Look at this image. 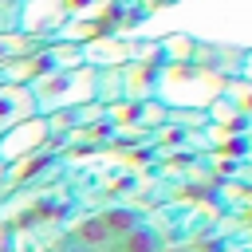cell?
Masks as SVG:
<instances>
[{"label":"cell","mask_w":252,"mask_h":252,"mask_svg":"<svg viewBox=\"0 0 252 252\" xmlns=\"http://www.w3.org/2000/svg\"><path fill=\"white\" fill-rule=\"evenodd\" d=\"M32 114H35V91H28V87H4L0 91V134L28 122Z\"/></svg>","instance_id":"1"},{"label":"cell","mask_w":252,"mask_h":252,"mask_svg":"<svg viewBox=\"0 0 252 252\" xmlns=\"http://www.w3.org/2000/svg\"><path fill=\"white\" fill-rule=\"evenodd\" d=\"M51 252H94V248H87L83 240H75L71 232H63V236L55 240V248H51Z\"/></svg>","instance_id":"5"},{"label":"cell","mask_w":252,"mask_h":252,"mask_svg":"<svg viewBox=\"0 0 252 252\" xmlns=\"http://www.w3.org/2000/svg\"><path fill=\"white\" fill-rule=\"evenodd\" d=\"M102 220H106V228H110V236L118 240L122 232H130L142 217L134 213V209H122V205H114V209H102Z\"/></svg>","instance_id":"4"},{"label":"cell","mask_w":252,"mask_h":252,"mask_svg":"<svg viewBox=\"0 0 252 252\" xmlns=\"http://www.w3.org/2000/svg\"><path fill=\"white\" fill-rule=\"evenodd\" d=\"M161 252H193V248H189V244H165Z\"/></svg>","instance_id":"6"},{"label":"cell","mask_w":252,"mask_h":252,"mask_svg":"<svg viewBox=\"0 0 252 252\" xmlns=\"http://www.w3.org/2000/svg\"><path fill=\"white\" fill-rule=\"evenodd\" d=\"M169 240H165V232L158 228V224H150V220H138L130 232H122L106 252H161Z\"/></svg>","instance_id":"2"},{"label":"cell","mask_w":252,"mask_h":252,"mask_svg":"<svg viewBox=\"0 0 252 252\" xmlns=\"http://www.w3.org/2000/svg\"><path fill=\"white\" fill-rule=\"evenodd\" d=\"M71 236H75V240H83V244H87V248H94V252H106V248L114 244V236H110V228H106L102 213H83V217L75 220Z\"/></svg>","instance_id":"3"}]
</instances>
